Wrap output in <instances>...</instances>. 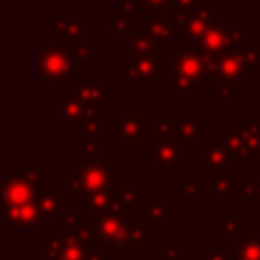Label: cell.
Here are the masks:
<instances>
[{
  "label": "cell",
  "mask_w": 260,
  "mask_h": 260,
  "mask_svg": "<svg viewBox=\"0 0 260 260\" xmlns=\"http://www.w3.org/2000/svg\"><path fill=\"white\" fill-rule=\"evenodd\" d=\"M95 223L83 211H65L37 240V254L45 260H118L98 244Z\"/></svg>",
  "instance_id": "1"
},
{
  "label": "cell",
  "mask_w": 260,
  "mask_h": 260,
  "mask_svg": "<svg viewBox=\"0 0 260 260\" xmlns=\"http://www.w3.org/2000/svg\"><path fill=\"white\" fill-rule=\"evenodd\" d=\"M205 83V61L199 51L185 45L169 51L165 61V89L171 91L175 100H193L195 93L203 91Z\"/></svg>",
  "instance_id": "2"
},
{
  "label": "cell",
  "mask_w": 260,
  "mask_h": 260,
  "mask_svg": "<svg viewBox=\"0 0 260 260\" xmlns=\"http://www.w3.org/2000/svg\"><path fill=\"white\" fill-rule=\"evenodd\" d=\"M146 162L158 175H175L185 165V144L177 132L175 120L152 118L146 144Z\"/></svg>",
  "instance_id": "3"
},
{
  "label": "cell",
  "mask_w": 260,
  "mask_h": 260,
  "mask_svg": "<svg viewBox=\"0 0 260 260\" xmlns=\"http://www.w3.org/2000/svg\"><path fill=\"white\" fill-rule=\"evenodd\" d=\"M85 73L77 63L73 47L61 45H39L37 47V75L43 81H73Z\"/></svg>",
  "instance_id": "4"
},
{
  "label": "cell",
  "mask_w": 260,
  "mask_h": 260,
  "mask_svg": "<svg viewBox=\"0 0 260 260\" xmlns=\"http://www.w3.org/2000/svg\"><path fill=\"white\" fill-rule=\"evenodd\" d=\"M150 120L148 110H122L118 118L104 120V128H110V136L124 148H146Z\"/></svg>",
  "instance_id": "5"
},
{
  "label": "cell",
  "mask_w": 260,
  "mask_h": 260,
  "mask_svg": "<svg viewBox=\"0 0 260 260\" xmlns=\"http://www.w3.org/2000/svg\"><path fill=\"white\" fill-rule=\"evenodd\" d=\"M250 45V26H242V24H223L217 22L213 24L205 35L203 39L191 47L195 51L201 53L203 59H215L219 55H223L225 51H232V49H242V47H248Z\"/></svg>",
  "instance_id": "6"
},
{
  "label": "cell",
  "mask_w": 260,
  "mask_h": 260,
  "mask_svg": "<svg viewBox=\"0 0 260 260\" xmlns=\"http://www.w3.org/2000/svg\"><path fill=\"white\" fill-rule=\"evenodd\" d=\"M169 53L124 61L120 65V81L134 83L140 91H146L152 81L165 83V61Z\"/></svg>",
  "instance_id": "7"
},
{
  "label": "cell",
  "mask_w": 260,
  "mask_h": 260,
  "mask_svg": "<svg viewBox=\"0 0 260 260\" xmlns=\"http://www.w3.org/2000/svg\"><path fill=\"white\" fill-rule=\"evenodd\" d=\"M102 128H104V118L100 116V112L87 108V112L83 114V120L73 130V154L81 156V160L100 158Z\"/></svg>",
  "instance_id": "8"
},
{
  "label": "cell",
  "mask_w": 260,
  "mask_h": 260,
  "mask_svg": "<svg viewBox=\"0 0 260 260\" xmlns=\"http://www.w3.org/2000/svg\"><path fill=\"white\" fill-rule=\"evenodd\" d=\"M73 91L85 108L98 112H108L112 108V83L104 81L100 71L81 73L73 83Z\"/></svg>",
  "instance_id": "9"
},
{
  "label": "cell",
  "mask_w": 260,
  "mask_h": 260,
  "mask_svg": "<svg viewBox=\"0 0 260 260\" xmlns=\"http://www.w3.org/2000/svg\"><path fill=\"white\" fill-rule=\"evenodd\" d=\"M45 35L55 39V45L61 47H79L85 43H93V28L87 26L83 18L49 16L45 20Z\"/></svg>",
  "instance_id": "10"
},
{
  "label": "cell",
  "mask_w": 260,
  "mask_h": 260,
  "mask_svg": "<svg viewBox=\"0 0 260 260\" xmlns=\"http://www.w3.org/2000/svg\"><path fill=\"white\" fill-rule=\"evenodd\" d=\"M193 162L201 167L207 177L232 173L234 167L221 136H205V140L193 148Z\"/></svg>",
  "instance_id": "11"
},
{
  "label": "cell",
  "mask_w": 260,
  "mask_h": 260,
  "mask_svg": "<svg viewBox=\"0 0 260 260\" xmlns=\"http://www.w3.org/2000/svg\"><path fill=\"white\" fill-rule=\"evenodd\" d=\"M144 28L167 51H173L183 43V20L173 12H158L144 16Z\"/></svg>",
  "instance_id": "12"
},
{
  "label": "cell",
  "mask_w": 260,
  "mask_h": 260,
  "mask_svg": "<svg viewBox=\"0 0 260 260\" xmlns=\"http://www.w3.org/2000/svg\"><path fill=\"white\" fill-rule=\"evenodd\" d=\"M221 16H223V10L215 6L213 0H205V4L197 8L193 14L181 16L183 20V43L181 45L195 47L213 24L221 22Z\"/></svg>",
  "instance_id": "13"
},
{
  "label": "cell",
  "mask_w": 260,
  "mask_h": 260,
  "mask_svg": "<svg viewBox=\"0 0 260 260\" xmlns=\"http://www.w3.org/2000/svg\"><path fill=\"white\" fill-rule=\"evenodd\" d=\"M0 209H8V207H20V205H30L37 201L41 189L45 187H37L35 183H30L28 179L16 175H2L0 177Z\"/></svg>",
  "instance_id": "14"
},
{
  "label": "cell",
  "mask_w": 260,
  "mask_h": 260,
  "mask_svg": "<svg viewBox=\"0 0 260 260\" xmlns=\"http://www.w3.org/2000/svg\"><path fill=\"white\" fill-rule=\"evenodd\" d=\"M138 215L144 221H148L156 234H160L177 217V205L165 193H158V191L156 193H142V203H140Z\"/></svg>",
  "instance_id": "15"
},
{
  "label": "cell",
  "mask_w": 260,
  "mask_h": 260,
  "mask_svg": "<svg viewBox=\"0 0 260 260\" xmlns=\"http://www.w3.org/2000/svg\"><path fill=\"white\" fill-rule=\"evenodd\" d=\"M75 175L81 181L83 193L87 197L89 193L100 191V189H104V187L110 185V181L114 177V173H112V158L108 154H104V156H100L95 160H81L77 165V169H75Z\"/></svg>",
  "instance_id": "16"
},
{
  "label": "cell",
  "mask_w": 260,
  "mask_h": 260,
  "mask_svg": "<svg viewBox=\"0 0 260 260\" xmlns=\"http://www.w3.org/2000/svg\"><path fill=\"white\" fill-rule=\"evenodd\" d=\"M0 228L2 230H37L47 232L49 221L39 213L37 205H20V207H8L0 209Z\"/></svg>",
  "instance_id": "17"
},
{
  "label": "cell",
  "mask_w": 260,
  "mask_h": 260,
  "mask_svg": "<svg viewBox=\"0 0 260 260\" xmlns=\"http://www.w3.org/2000/svg\"><path fill=\"white\" fill-rule=\"evenodd\" d=\"M87 108L81 104L73 89H57L55 91V126L57 128H77L83 120Z\"/></svg>",
  "instance_id": "18"
},
{
  "label": "cell",
  "mask_w": 260,
  "mask_h": 260,
  "mask_svg": "<svg viewBox=\"0 0 260 260\" xmlns=\"http://www.w3.org/2000/svg\"><path fill=\"white\" fill-rule=\"evenodd\" d=\"M120 53L124 57H128V61L132 59H142V57H152V55H162L169 53L167 49H162L152 37L150 32L144 28V22L140 28H136L134 32L126 35L120 39Z\"/></svg>",
  "instance_id": "19"
},
{
  "label": "cell",
  "mask_w": 260,
  "mask_h": 260,
  "mask_svg": "<svg viewBox=\"0 0 260 260\" xmlns=\"http://www.w3.org/2000/svg\"><path fill=\"white\" fill-rule=\"evenodd\" d=\"M120 183H122V177H120L118 173H114V177H112V181H110L108 187H104V189H100V191H93V193H89V195L83 199L81 211L87 213V215L93 217V219H100V217H104L106 213H110L112 207H114V197H116V189H118Z\"/></svg>",
  "instance_id": "20"
},
{
  "label": "cell",
  "mask_w": 260,
  "mask_h": 260,
  "mask_svg": "<svg viewBox=\"0 0 260 260\" xmlns=\"http://www.w3.org/2000/svg\"><path fill=\"white\" fill-rule=\"evenodd\" d=\"M177 132L185 146H199L205 140V120L195 116L193 110H177L175 112Z\"/></svg>",
  "instance_id": "21"
},
{
  "label": "cell",
  "mask_w": 260,
  "mask_h": 260,
  "mask_svg": "<svg viewBox=\"0 0 260 260\" xmlns=\"http://www.w3.org/2000/svg\"><path fill=\"white\" fill-rule=\"evenodd\" d=\"M35 205H37L39 213H41L47 221H53V223H55V221L65 213V195L57 191L55 183H47V185L41 189V193H39Z\"/></svg>",
  "instance_id": "22"
},
{
  "label": "cell",
  "mask_w": 260,
  "mask_h": 260,
  "mask_svg": "<svg viewBox=\"0 0 260 260\" xmlns=\"http://www.w3.org/2000/svg\"><path fill=\"white\" fill-rule=\"evenodd\" d=\"M230 126L240 134L242 142L252 154V160L256 165V156L260 152V118H234Z\"/></svg>",
  "instance_id": "23"
},
{
  "label": "cell",
  "mask_w": 260,
  "mask_h": 260,
  "mask_svg": "<svg viewBox=\"0 0 260 260\" xmlns=\"http://www.w3.org/2000/svg\"><path fill=\"white\" fill-rule=\"evenodd\" d=\"M205 191H207V195H211V199L215 203H230V199L234 195H238V177H236V173L209 177L207 185H205Z\"/></svg>",
  "instance_id": "24"
},
{
  "label": "cell",
  "mask_w": 260,
  "mask_h": 260,
  "mask_svg": "<svg viewBox=\"0 0 260 260\" xmlns=\"http://www.w3.org/2000/svg\"><path fill=\"white\" fill-rule=\"evenodd\" d=\"M211 230H215V232L221 234L223 238L236 240V238L246 236L252 228H250V221L244 219L240 211H223L221 217L211 223Z\"/></svg>",
  "instance_id": "25"
},
{
  "label": "cell",
  "mask_w": 260,
  "mask_h": 260,
  "mask_svg": "<svg viewBox=\"0 0 260 260\" xmlns=\"http://www.w3.org/2000/svg\"><path fill=\"white\" fill-rule=\"evenodd\" d=\"M140 203H142V193H140V185L138 183H120L116 189V197H114V207L116 211L122 213H140Z\"/></svg>",
  "instance_id": "26"
},
{
  "label": "cell",
  "mask_w": 260,
  "mask_h": 260,
  "mask_svg": "<svg viewBox=\"0 0 260 260\" xmlns=\"http://www.w3.org/2000/svg\"><path fill=\"white\" fill-rule=\"evenodd\" d=\"M205 185H207L205 173H187V175L175 185V191H177L179 195H183L187 201L203 203V199H205V195H207Z\"/></svg>",
  "instance_id": "27"
},
{
  "label": "cell",
  "mask_w": 260,
  "mask_h": 260,
  "mask_svg": "<svg viewBox=\"0 0 260 260\" xmlns=\"http://www.w3.org/2000/svg\"><path fill=\"white\" fill-rule=\"evenodd\" d=\"M221 140H223L225 150H228V154H230V158H232V165H248V167L254 165L250 150L246 148V144L242 142L240 134H238L232 126H225V128L221 130Z\"/></svg>",
  "instance_id": "28"
},
{
  "label": "cell",
  "mask_w": 260,
  "mask_h": 260,
  "mask_svg": "<svg viewBox=\"0 0 260 260\" xmlns=\"http://www.w3.org/2000/svg\"><path fill=\"white\" fill-rule=\"evenodd\" d=\"M230 250L234 252V260H260V234L250 230L246 236L230 240Z\"/></svg>",
  "instance_id": "29"
},
{
  "label": "cell",
  "mask_w": 260,
  "mask_h": 260,
  "mask_svg": "<svg viewBox=\"0 0 260 260\" xmlns=\"http://www.w3.org/2000/svg\"><path fill=\"white\" fill-rule=\"evenodd\" d=\"M142 22H144V18L134 16V14L122 10L120 6H112L110 8V28L120 39L126 37V35H130V32H134L136 28H140Z\"/></svg>",
  "instance_id": "30"
},
{
  "label": "cell",
  "mask_w": 260,
  "mask_h": 260,
  "mask_svg": "<svg viewBox=\"0 0 260 260\" xmlns=\"http://www.w3.org/2000/svg\"><path fill=\"white\" fill-rule=\"evenodd\" d=\"M238 197L242 203H260V175L248 173L238 175Z\"/></svg>",
  "instance_id": "31"
},
{
  "label": "cell",
  "mask_w": 260,
  "mask_h": 260,
  "mask_svg": "<svg viewBox=\"0 0 260 260\" xmlns=\"http://www.w3.org/2000/svg\"><path fill=\"white\" fill-rule=\"evenodd\" d=\"M211 98L215 102H238L242 98V83H236V81H215L211 83Z\"/></svg>",
  "instance_id": "32"
},
{
  "label": "cell",
  "mask_w": 260,
  "mask_h": 260,
  "mask_svg": "<svg viewBox=\"0 0 260 260\" xmlns=\"http://www.w3.org/2000/svg\"><path fill=\"white\" fill-rule=\"evenodd\" d=\"M16 173L24 179H28L30 183H35L37 187L47 185V167L45 165H18Z\"/></svg>",
  "instance_id": "33"
},
{
  "label": "cell",
  "mask_w": 260,
  "mask_h": 260,
  "mask_svg": "<svg viewBox=\"0 0 260 260\" xmlns=\"http://www.w3.org/2000/svg\"><path fill=\"white\" fill-rule=\"evenodd\" d=\"M158 260H187L185 258V248H181L173 238H167L165 244L156 250Z\"/></svg>",
  "instance_id": "34"
},
{
  "label": "cell",
  "mask_w": 260,
  "mask_h": 260,
  "mask_svg": "<svg viewBox=\"0 0 260 260\" xmlns=\"http://www.w3.org/2000/svg\"><path fill=\"white\" fill-rule=\"evenodd\" d=\"M203 4H205V0H171V12L179 14V16H189Z\"/></svg>",
  "instance_id": "35"
},
{
  "label": "cell",
  "mask_w": 260,
  "mask_h": 260,
  "mask_svg": "<svg viewBox=\"0 0 260 260\" xmlns=\"http://www.w3.org/2000/svg\"><path fill=\"white\" fill-rule=\"evenodd\" d=\"M142 8H146V14H158V12H171V0H138Z\"/></svg>",
  "instance_id": "36"
},
{
  "label": "cell",
  "mask_w": 260,
  "mask_h": 260,
  "mask_svg": "<svg viewBox=\"0 0 260 260\" xmlns=\"http://www.w3.org/2000/svg\"><path fill=\"white\" fill-rule=\"evenodd\" d=\"M203 260H234L230 248H203Z\"/></svg>",
  "instance_id": "37"
},
{
  "label": "cell",
  "mask_w": 260,
  "mask_h": 260,
  "mask_svg": "<svg viewBox=\"0 0 260 260\" xmlns=\"http://www.w3.org/2000/svg\"><path fill=\"white\" fill-rule=\"evenodd\" d=\"M122 260H156V256H154V258H146V256H130V254H128V256H124Z\"/></svg>",
  "instance_id": "38"
},
{
  "label": "cell",
  "mask_w": 260,
  "mask_h": 260,
  "mask_svg": "<svg viewBox=\"0 0 260 260\" xmlns=\"http://www.w3.org/2000/svg\"><path fill=\"white\" fill-rule=\"evenodd\" d=\"M28 260H45V258H41V256H39V254H35V256H30V258H28Z\"/></svg>",
  "instance_id": "39"
},
{
  "label": "cell",
  "mask_w": 260,
  "mask_h": 260,
  "mask_svg": "<svg viewBox=\"0 0 260 260\" xmlns=\"http://www.w3.org/2000/svg\"><path fill=\"white\" fill-rule=\"evenodd\" d=\"M256 167H260V152H258V156H256Z\"/></svg>",
  "instance_id": "40"
},
{
  "label": "cell",
  "mask_w": 260,
  "mask_h": 260,
  "mask_svg": "<svg viewBox=\"0 0 260 260\" xmlns=\"http://www.w3.org/2000/svg\"><path fill=\"white\" fill-rule=\"evenodd\" d=\"M258 175H260V167H258Z\"/></svg>",
  "instance_id": "41"
},
{
  "label": "cell",
  "mask_w": 260,
  "mask_h": 260,
  "mask_svg": "<svg viewBox=\"0 0 260 260\" xmlns=\"http://www.w3.org/2000/svg\"><path fill=\"white\" fill-rule=\"evenodd\" d=\"M258 6H260V0H258Z\"/></svg>",
  "instance_id": "42"
},
{
  "label": "cell",
  "mask_w": 260,
  "mask_h": 260,
  "mask_svg": "<svg viewBox=\"0 0 260 260\" xmlns=\"http://www.w3.org/2000/svg\"><path fill=\"white\" fill-rule=\"evenodd\" d=\"M156 260H158V258H156Z\"/></svg>",
  "instance_id": "43"
}]
</instances>
